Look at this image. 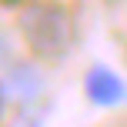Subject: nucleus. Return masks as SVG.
<instances>
[{"label": "nucleus", "instance_id": "obj_1", "mask_svg": "<svg viewBox=\"0 0 127 127\" xmlns=\"http://www.w3.org/2000/svg\"><path fill=\"white\" fill-rule=\"evenodd\" d=\"M17 30L33 57L40 60H60L74 44V24L70 13L57 3H30L17 17Z\"/></svg>", "mask_w": 127, "mask_h": 127}, {"label": "nucleus", "instance_id": "obj_2", "mask_svg": "<svg viewBox=\"0 0 127 127\" xmlns=\"http://www.w3.org/2000/svg\"><path fill=\"white\" fill-rule=\"evenodd\" d=\"M84 94H87V100L97 104V107H114V104L124 100L127 87H124V80L110 67L94 64V67L87 70V77H84Z\"/></svg>", "mask_w": 127, "mask_h": 127}, {"label": "nucleus", "instance_id": "obj_3", "mask_svg": "<svg viewBox=\"0 0 127 127\" xmlns=\"http://www.w3.org/2000/svg\"><path fill=\"white\" fill-rule=\"evenodd\" d=\"M7 57V40H3V30H0V60Z\"/></svg>", "mask_w": 127, "mask_h": 127}, {"label": "nucleus", "instance_id": "obj_4", "mask_svg": "<svg viewBox=\"0 0 127 127\" xmlns=\"http://www.w3.org/2000/svg\"><path fill=\"white\" fill-rule=\"evenodd\" d=\"M3 104H7V97H3V87H0V117H3Z\"/></svg>", "mask_w": 127, "mask_h": 127}, {"label": "nucleus", "instance_id": "obj_5", "mask_svg": "<svg viewBox=\"0 0 127 127\" xmlns=\"http://www.w3.org/2000/svg\"><path fill=\"white\" fill-rule=\"evenodd\" d=\"M7 3H17V0H7Z\"/></svg>", "mask_w": 127, "mask_h": 127}]
</instances>
